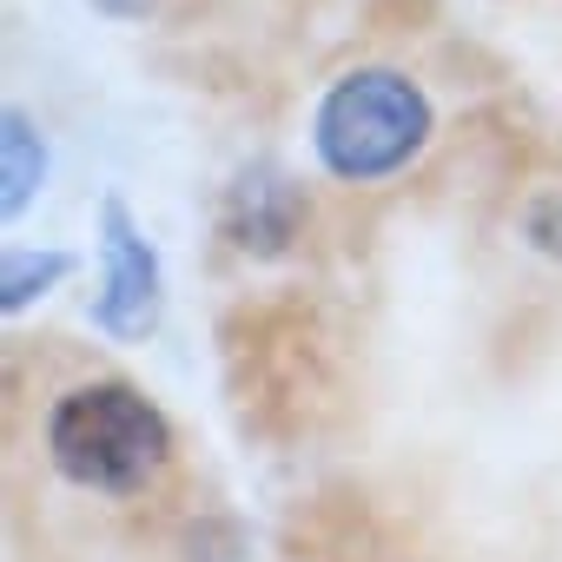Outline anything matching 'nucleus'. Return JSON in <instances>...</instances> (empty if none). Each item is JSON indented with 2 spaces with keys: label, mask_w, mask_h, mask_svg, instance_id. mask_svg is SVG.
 <instances>
[{
  "label": "nucleus",
  "mask_w": 562,
  "mask_h": 562,
  "mask_svg": "<svg viewBox=\"0 0 562 562\" xmlns=\"http://www.w3.org/2000/svg\"><path fill=\"white\" fill-rule=\"evenodd\" d=\"M100 14H113V21H146L153 14V0H93Z\"/></svg>",
  "instance_id": "obj_7"
},
{
  "label": "nucleus",
  "mask_w": 562,
  "mask_h": 562,
  "mask_svg": "<svg viewBox=\"0 0 562 562\" xmlns=\"http://www.w3.org/2000/svg\"><path fill=\"white\" fill-rule=\"evenodd\" d=\"M100 251H106V285H100V305H93L100 331L146 338L159 325V258H153V245L139 238V225L120 199L100 205Z\"/></svg>",
  "instance_id": "obj_3"
},
{
  "label": "nucleus",
  "mask_w": 562,
  "mask_h": 562,
  "mask_svg": "<svg viewBox=\"0 0 562 562\" xmlns=\"http://www.w3.org/2000/svg\"><path fill=\"white\" fill-rule=\"evenodd\" d=\"M47 450H54L67 483L100 490V496H126V490L159 476L172 430L133 384H80L54 404Z\"/></svg>",
  "instance_id": "obj_1"
},
{
  "label": "nucleus",
  "mask_w": 562,
  "mask_h": 562,
  "mask_svg": "<svg viewBox=\"0 0 562 562\" xmlns=\"http://www.w3.org/2000/svg\"><path fill=\"white\" fill-rule=\"evenodd\" d=\"M225 232L245 251H285V238L299 232V192L278 172H245L225 199Z\"/></svg>",
  "instance_id": "obj_4"
},
{
  "label": "nucleus",
  "mask_w": 562,
  "mask_h": 562,
  "mask_svg": "<svg viewBox=\"0 0 562 562\" xmlns=\"http://www.w3.org/2000/svg\"><path fill=\"white\" fill-rule=\"evenodd\" d=\"M430 139V100L404 74H345L318 106V159L338 179H384Z\"/></svg>",
  "instance_id": "obj_2"
},
{
  "label": "nucleus",
  "mask_w": 562,
  "mask_h": 562,
  "mask_svg": "<svg viewBox=\"0 0 562 562\" xmlns=\"http://www.w3.org/2000/svg\"><path fill=\"white\" fill-rule=\"evenodd\" d=\"M74 271V258L67 251H8V278H0V305H8V312H27L34 299H47L54 285H60V278Z\"/></svg>",
  "instance_id": "obj_6"
},
{
  "label": "nucleus",
  "mask_w": 562,
  "mask_h": 562,
  "mask_svg": "<svg viewBox=\"0 0 562 562\" xmlns=\"http://www.w3.org/2000/svg\"><path fill=\"white\" fill-rule=\"evenodd\" d=\"M0 166H8L0 205H8V218H14V212H27V199L47 179V146H41V133H34V120L21 106H8V120H0Z\"/></svg>",
  "instance_id": "obj_5"
}]
</instances>
